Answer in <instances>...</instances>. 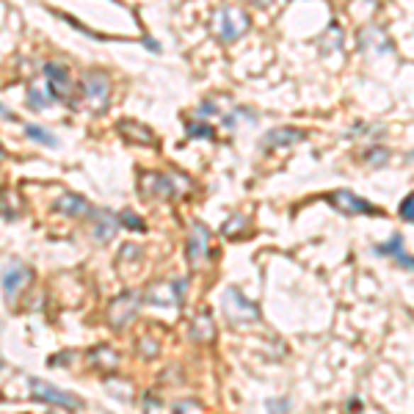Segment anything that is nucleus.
<instances>
[{"label":"nucleus","mask_w":414,"mask_h":414,"mask_svg":"<svg viewBox=\"0 0 414 414\" xmlns=\"http://www.w3.org/2000/svg\"><path fill=\"white\" fill-rule=\"evenodd\" d=\"M337 33H340V28L337 26L329 28V45H323V50H332V47H337V45H342V39H337Z\"/></svg>","instance_id":"24"},{"label":"nucleus","mask_w":414,"mask_h":414,"mask_svg":"<svg viewBox=\"0 0 414 414\" xmlns=\"http://www.w3.org/2000/svg\"><path fill=\"white\" fill-rule=\"evenodd\" d=\"M307 138L304 130H296V128H274L268 130L262 135V150H290V147H298L301 141Z\"/></svg>","instance_id":"12"},{"label":"nucleus","mask_w":414,"mask_h":414,"mask_svg":"<svg viewBox=\"0 0 414 414\" xmlns=\"http://www.w3.org/2000/svg\"><path fill=\"white\" fill-rule=\"evenodd\" d=\"M185 133H188V138H207V141L216 138V130H213V125H207V122H188Z\"/></svg>","instance_id":"19"},{"label":"nucleus","mask_w":414,"mask_h":414,"mask_svg":"<svg viewBox=\"0 0 414 414\" xmlns=\"http://www.w3.org/2000/svg\"><path fill=\"white\" fill-rule=\"evenodd\" d=\"M174 409L182 412V409H202V403L199 401H180V403H174Z\"/></svg>","instance_id":"27"},{"label":"nucleus","mask_w":414,"mask_h":414,"mask_svg":"<svg viewBox=\"0 0 414 414\" xmlns=\"http://www.w3.org/2000/svg\"><path fill=\"white\" fill-rule=\"evenodd\" d=\"M398 213H401V218H403V221L414 224V191L406 196V199H403V202H401V210H398Z\"/></svg>","instance_id":"23"},{"label":"nucleus","mask_w":414,"mask_h":414,"mask_svg":"<svg viewBox=\"0 0 414 414\" xmlns=\"http://www.w3.org/2000/svg\"><path fill=\"white\" fill-rule=\"evenodd\" d=\"M224 315H227V320L233 323V326H249V323H257L259 320V307L252 301V298H246L237 287H227L224 290Z\"/></svg>","instance_id":"3"},{"label":"nucleus","mask_w":414,"mask_h":414,"mask_svg":"<svg viewBox=\"0 0 414 414\" xmlns=\"http://www.w3.org/2000/svg\"><path fill=\"white\" fill-rule=\"evenodd\" d=\"M144 45H147V47H150V50H160V45H157V42H155V39H147V42H144Z\"/></svg>","instance_id":"29"},{"label":"nucleus","mask_w":414,"mask_h":414,"mask_svg":"<svg viewBox=\"0 0 414 414\" xmlns=\"http://www.w3.org/2000/svg\"><path fill=\"white\" fill-rule=\"evenodd\" d=\"M188 262L191 268H199L205 259H210V230H207L202 221H194L191 227V235H188Z\"/></svg>","instance_id":"9"},{"label":"nucleus","mask_w":414,"mask_h":414,"mask_svg":"<svg viewBox=\"0 0 414 414\" xmlns=\"http://www.w3.org/2000/svg\"><path fill=\"white\" fill-rule=\"evenodd\" d=\"M119 135L128 141V144H135V147H155V133L141 125V122H133V119H122L119 122Z\"/></svg>","instance_id":"14"},{"label":"nucleus","mask_w":414,"mask_h":414,"mask_svg":"<svg viewBox=\"0 0 414 414\" xmlns=\"http://www.w3.org/2000/svg\"><path fill=\"white\" fill-rule=\"evenodd\" d=\"M199 113H202V116H216V113H218V108L210 103V100H205V103L199 105Z\"/></svg>","instance_id":"26"},{"label":"nucleus","mask_w":414,"mask_h":414,"mask_svg":"<svg viewBox=\"0 0 414 414\" xmlns=\"http://www.w3.org/2000/svg\"><path fill=\"white\" fill-rule=\"evenodd\" d=\"M141 196H155V199H177L182 191L191 185V182L180 177V174H174V172H169V174H141Z\"/></svg>","instance_id":"2"},{"label":"nucleus","mask_w":414,"mask_h":414,"mask_svg":"<svg viewBox=\"0 0 414 414\" xmlns=\"http://www.w3.org/2000/svg\"><path fill=\"white\" fill-rule=\"evenodd\" d=\"M188 279H160L144 290V301L152 307H182Z\"/></svg>","instance_id":"4"},{"label":"nucleus","mask_w":414,"mask_h":414,"mask_svg":"<svg viewBox=\"0 0 414 414\" xmlns=\"http://www.w3.org/2000/svg\"><path fill=\"white\" fill-rule=\"evenodd\" d=\"M30 276H33L30 268L23 265L20 259L6 262V265H3V298H6V301H14L17 293H20V287L28 285Z\"/></svg>","instance_id":"10"},{"label":"nucleus","mask_w":414,"mask_h":414,"mask_svg":"<svg viewBox=\"0 0 414 414\" xmlns=\"http://www.w3.org/2000/svg\"><path fill=\"white\" fill-rule=\"evenodd\" d=\"M26 135L28 138H33L36 144H42V147H58L55 133H50V130L42 128V125H26Z\"/></svg>","instance_id":"18"},{"label":"nucleus","mask_w":414,"mask_h":414,"mask_svg":"<svg viewBox=\"0 0 414 414\" xmlns=\"http://www.w3.org/2000/svg\"><path fill=\"white\" fill-rule=\"evenodd\" d=\"M119 221H122V227H130V230H144V221H141V218H138L133 210H122Z\"/></svg>","instance_id":"22"},{"label":"nucleus","mask_w":414,"mask_h":414,"mask_svg":"<svg viewBox=\"0 0 414 414\" xmlns=\"http://www.w3.org/2000/svg\"><path fill=\"white\" fill-rule=\"evenodd\" d=\"M252 28V20L243 9H235V6H221L216 14H213V30L221 42H237L246 30Z\"/></svg>","instance_id":"1"},{"label":"nucleus","mask_w":414,"mask_h":414,"mask_svg":"<svg viewBox=\"0 0 414 414\" xmlns=\"http://www.w3.org/2000/svg\"><path fill=\"white\" fill-rule=\"evenodd\" d=\"M83 91L89 97V103L94 105L97 111H105L108 108V100H111V80L103 72H89L83 78Z\"/></svg>","instance_id":"11"},{"label":"nucleus","mask_w":414,"mask_h":414,"mask_svg":"<svg viewBox=\"0 0 414 414\" xmlns=\"http://www.w3.org/2000/svg\"><path fill=\"white\" fill-rule=\"evenodd\" d=\"M376 254H381V257H392L401 268H409V271H414V257L403 249V235H392L389 240H384V243H379L376 249H373Z\"/></svg>","instance_id":"15"},{"label":"nucleus","mask_w":414,"mask_h":414,"mask_svg":"<svg viewBox=\"0 0 414 414\" xmlns=\"http://www.w3.org/2000/svg\"><path fill=\"white\" fill-rule=\"evenodd\" d=\"M329 202H332L340 213H345V216H384L379 207L370 205L367 199L357 196V194H354V191H348V188H340V191H335V194L329 196Z\"/></svg>","instance_id":"8"},{"label":"nucleus","mask_w":414,"mask_h":414,"mask_svg":"<svg viewBox=\"0 0 414 414\" xmlns=\"http://www.w3.org/2000/svg\"><path fill=\"white\" fill-rule=\"evenodd\" d=\"M91 221H94L91 235H94L97 243H111V237L116 235L119 224H122L119 216H116L113 210H108V207H103V210H91Z\"/></svg>","instance_id":"13"},{"label":"nucleus","mask_w":414,"mask_h":414,"mask_svg":"<svg viewBox=\"0 0 414 414\" xmlns=\"http://www.w3.org/2000/svg\"><path fill=\"white\" fill-rule=\"evenodd\" d=\"M141 298H144V293H138V290L119 293V296L111 301V307H108V323H111L113 329H125L130 320L135 318V312L141 307Z\"/></svg>","instance_id":"5"},{"label":"nucleus","mask_w":414,"mask_h":414,"mask_svg":"<svg viewBox=\"0 0 414 414\" xmlns=\"http://www.w3.org/2000/svg\"><path fill=\"white\" fill-rule=\"evenodd\" d=\"M42 72H45V78H47V91H50V97H55V100H67V97L72 94L75 80H72V75H69L67 64L47 61V64L42 67Z\"/></svg>","instance_id":"7"},{"label":"nucleus","mask_w":414,"mask_h":414,"mask_svg":"<svg viewBox=\"0 0 414 414\" xmlns=\"http://www.w3.org/2000/svg\"><path fill=\"white\" fill-rule=\"evenodd\" d=\"M246 3H252V6H257V9L259 6H268V0H246Z\"/></svg>","instance_id":"30"},{"label":"nucleus","mask_w":414,"mask_h":414,"mask_svg":"<svg viewBox=\"0 0 414 414\" xmlns=\"http://www.w3.org/2000/svg\"><path fill=\"white\" fill-rule=\"evenodd\" d=\"M191 340L194 342H210L213 337H216V326H213V318L207 315V312H202L196 320H194V326H191Z\"/></svg>","instance_id":"17"},{"label":"nucleus","mask_w":414,"mask_h":414,"mask_svg":"<svg viewBox=\"0 0 414 414\" xmlns=\"http://www.w3.org/2000/svg\"><path fill=\"white\" fill-rule=\"evenodd\" d=\"M28 105H30L33 111H45V108H47L50 103H47V97H45V94H42L36 86H30V91H28Z\"/></svg>","instance_id":"21"},{"label":"nucleus","mask_w":414,"mask_h":414,"mask_svg":"<svg viewBox=\"0 0 414 414\" xmlns=\"http://www.w3.org/2000/svg\"><path fill=\"white\" fill-rule=\"evenodd\" d=\"M412 157H414V152H412Z\"/></svg>","instance_id":"31"},{"label":"nucleus","mask_w":414,"mask_h":414,"mask_svg":"<svg viewBox=\"0 0 414 414\" xmlns=\"http://www.w3.org/2000/svg\"><path fill=\"white\" fill-rule=\"evenodd\" d=\"M268 409H290V401H268Z\"/></svg>","instance_id":"28"},{"label":"nucleus","mask_w":414,"mask_h":414,"mask_svg":"<svg viewBox=\"0 0 414 414\" xmlns=\"http://www.w3.org/2000/svg\"><path fill=\"white\" fill-rule=\"evenodd\" d=\"M387 157H389L387 147H373V150H367V152H364V160H367L370 166H376V169H379V166H384V163H387Z\"/></svg>","instance_id":"20"},{"label":"nucleus","mask_w":414,"mask_h":414,"mask_svg":"<svg viewBox=\"0 0 414 414\" xmlns=\"http://www.w3.org/2000/svg\"><path fill=\"white\" fill-rule=\"evenodd\" d=\"M30 395L36 401H42V403L61 406V409H80L83 406V401H80L78 395H69V392H64L61 387H55V384L45 381V379H30Z\"/></svg>","instance_id":"6"},{"label":"nucleus","mask_w":414,"mask_h":414,"mask_svg":"<svg viewBox=\"0 0 414 414\" xmlns=\"http://www.w3.org/2000/svg\"><path fill=\"white\" fill-rule=\"evenodd\" d=\"M52 210L61 213V216H86V213H91V205L78 194H61L52 202Z\"/></svg>","instance_id":"16"},{"label":"nucleus","mask_w":414,"mask_h":414,"mask_svg":"<svg viewBox=\"0 0 414 414\" xmlns=\"http://www.w3.org/2000/svg\"><path fill=\"white\" fill-rule=\"evenodd\" d=\"M240 224H246V218H243V216H237V218H230V221H227V224H224V235H227V237H230V233H235V230H237V227H240Z\"/></svg>","instance_id":"25"}]
</instances>
